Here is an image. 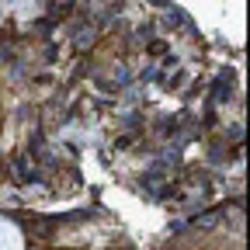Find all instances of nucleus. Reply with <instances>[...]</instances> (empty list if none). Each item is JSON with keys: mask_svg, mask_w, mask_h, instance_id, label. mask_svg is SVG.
<instances>
[{"mask_svg": "<svg viewBox=\"0 0 250 250\" xmlns=\"http://www.w3.org/2000/svg\"><path fill=\"white\" fill-rule=\"evenodd\" d=\"M0 250H21V233L7 219H0Z\"/></svg>", "mask_w": 250, "mask_h": 250, "instance_id": "obj_1", "label": "nucleus"}]
</instances>
